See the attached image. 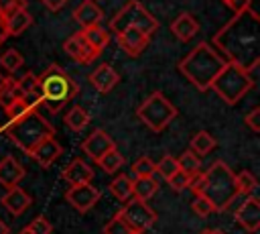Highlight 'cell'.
Here are the masks:
<instances>
[{
  "label": "cell",
  "instance_id": "obj_35",
  "mask_svg": "<svg viewBox=\"0 0 260 234\" xmlns=\"http://www.w3.org/2000/svg\"><path fill=\"white\" fill-rule=\"evenodd\" d=\"M14 100H20V94H18V87H16V79H12L10 77V81H8V85L0 92V106H10Z\"/></svg>",
  "mask_w": 260,
  "mask_h": 234
},
{
  "label": "cell",
  "instance_id": "obj_4",
  "mask_svg": "<svg viewBox=\"0 0 260 234\" xmlns=\"http://www.w3.org/2000/svg\"><path fill=\"white\" fill-rule=\"evenodd\" d=\"M4 132L8 134V138L26 155L32 153V149L47 136H55V128L53 124H49V120L45 116H41L37 110H28L26 114H22L16 120H8Z\"/></svg>",
  "mask_w": 260,
  "mask_h": 234
},
{
  "label": "cell",
  "instance_id": "obj_23",
  "mask_svg": "<svg viewBox=\"0 0 260 234\" xmlns=\"http://www.w3.org/2000/svg\"><path fill=\"white\" fill-rule=\"evenodd\" d=\"M79 33H81L83 41L89 45V49H91L95 55H100V53L108 47V43H110V33H108L104 26H100V24H95V26H87V28H81Z\"/></svg>",
  "mask_w": 260,
  "mask_h": 234
},
{
  "label": "cell",
  "instance_id": "obj_27",
  "mask_svg": "<svg viewBox=\"0 0 260 234\" xmlns=\"http://www.w3.org/2000/svg\"><path fill=\"white\" fill-rule=\"evenodd\" d=\"M110 193L120 201H128L132 197V179L128 175H116L110 183Z\"/></svg>",
  "mask_w": 260,
  "mask_h": 234
},
{
  "label": "cell",
  "instance_id": "obj_31",
  "mask_svg": "<svg viewBox=\"0 0 260 234\" xmlns=\"http://www.w3.org/2000/svg\"><path fill=\"white\" fill-rule=\"evenodd\" d=\"M154 175V161L148 157H140L136 159V163L132 165V173L130 179H138V177H152Z\"/></svg>",
  "mask_w": 260,
  "mask_h": 234
},
{
  "label": "cell",
  "instance_id": "obj_22",
  "mask_svg": "<svg viewBox=\"0 0 260 234\" xmlns=\"http://www.w3.org/2000/svg\"><path fill=\"white\" fill-rule=\"evenodd\" d=\"M4 20V26H6V33H8V37L12 35V37H18V35H22L30 24H32V14L26 10V8H18V10H14V12H10L6 18H2Z\"/></svg>",
  "mask_w": 260,
  "mask_h": 234
},
{
  "label": "cell",
  "instance_id": "obj_30",
  "mask_svg": "<svg viewBox=\"0 0 260 234\" xmlns=\"http://www.w3.org/2000/svg\"><path fill=\"white\" fill-rule=\"evenodd\" d=\"M177 165H179V171H183V173H187V175H193V173L199 171L201 161H199V157H197L193 151H185V153L177 159Z\"/></svg>",
  "mask_w": 260,
  "mask_h": 234
},
{
  "label": "cell",
  "instance_id": "obj_13",
  "mask_svg": "<svg viewBox=\"0 0 260 234\" xmlns=\"http://www.w3.org/2000/svg\"><path fill=\"white\" fill-rule=\"evenodd\" d=\"M116 41H118V45H120V49L124 53H128L130 57H138L148 47L150 37H146L138 28H126L120 35H116Z\"/></svg>",
  "mask_w": 260,
  "mask_h": 234
},
{
  "label": "cell",
  "instance_id": "obj_24",
  "mask_svg": "<svg viewBox=\"0 0 260 234\" xmlns=\"http://www.w3.org/2000/svg\"><path fill=\"white\" fill-rule=\"evenodd\" d=\"M158 189V183L154 181V177H138L132 179V197L148 201Z\"/></svg>",
  "mask_w": 260,
  "mask_h": 234
},
{
  "label": "cell",
  "instance_id": "obj_19",
  "mask_svg": "<svg viewBox=\"0 0 260 234\" xmlns=\"http://www.w3.org/2000/svg\"><path fill=\"white\" fill-rule=\"evenodd\" d=\"M24 179V167L14 157H4L0 161V185L6 189L16 187Z\"/></svg>",
  "mask_w": 260,
  "mask_h": 234
},
{
  "label": "cell",
  "instance_id": "obj_7",
  "mask_svg": "<svg viewBox=\"0 0 260 234\" xmlns=\"http://www.w3.org/2000/svg\"><path fill=\"white\" fill-rule=\"evenodd\" d=\"M126 28H138L140 33H144L146 37L154 35L158 28V20L142 6V2L138 0H130L126 2L110 20V31L114 35H120Z\"/></svg>",
  "mask_w": 260,
  "mask_h": 234
},
{
  "label": "cell",
  "instance_id": "obj_34",
  "mask_svg": "<svg viewBox=\"0 0 260 234\" xmlns=\"http://www.w3.org/2000/svg\"><path fill=\"white\" fill-rule=\"evenodd\" d=\"M191 208H193V212H195L197 216H201V218H205V216H209V214H215L213 203H211L207 197H203V195H195L193 201H191Z\"/></svg>",
  "mask_w": 260,
  "mask_h": 234
},
{
  "label": "cell",
  "instance_id": "obj_52",
  "mask_svg": "<svg viewBox=\"0 0 260 234\" xmlns=\"http://www.w3.org/2000/svg\"><path fill=\"white\" fill-rule=\"evenodd\" d=\"M93 2H95V0H93Z\"/></svg>",
  "mask_w": 260,
  "mask_h": 234
},
{
  "label": "cell",
  "instance_id": "obj_20",
  "mask_svg": "<svg viewBox=\"0 0 260 234\" xmlns=\"http://www.w3.org/2000/svg\"><path fill=\"white\" fill-rule=\"evenodd\" d=\"M61 177L69 183V185H81V183H91L93 179V171L91 167L81 161V159H73L61 173Z\"/></svg>",
  "mask_w": 260,
  "mask_h": 234
},
{
  "label": "cell",
  "instance_id": "obj_44",
  "mask_svg": "<svg viewBox=\"0 0 260 234\" xmlns=\"http://www.w3.org/2000/svg\"><path fill=\"white\" fill-rule=\"evenodd\" d=\"M225 4L234 14H240L250 8V0H225Z\"/></svg>",
  "mask_w": 260,
  "mask_h": 234
},
{
  "label": "cell",
  "instance_id": "obj_53",
  "mask_svg": "<svg viewBox=\"0 0 260 234\" xmlns=\"http://www.w3.org/2000/svg\"><path fill=\"white\" fill-rule=\"evenodd\" d=\"M223 2H225V0H223Z\"/></svg>",
  "mask_w": 260,
  "mask_h": 234
},
{
  "label": "cell",
  "instance_id": "obj_46",
  "mask_svg": "<svg viewBox=\"0 0 260 234\" xmlns=\"http://www.w3.org/2000/svg\"><path fill=\"white\" fill-rule=\"evenodd\" d=\"M6 37H8V33H6V26H4V20L0 18V45L6 41Z\"/></svg>",
  "mask_w": 260,
  "mask_h": 234
},
{
  "label": "cell",
  "instance_id": "obj_42",
  "mask_svg": "<svg viewBox=\"0 0 260 234\" xmlns=\"http://www.w3.org/2000/svg\"><path fill=\"white\" fill-rule=\"evenodd\" d=\"M244 122L254 130V132H260V108H252L246 116H244Z\"/></svg>",
  "mask_w": 260,
  "mask_h": 234
},
{
  "label": "cell",
  "instance_id": "obj_9",
  "mask_svg": "<svg viewBox=\"0 0 260 234\" xmlns=\"http://www.w3.org/2000/svg\"><path fill=\"white\" fill-rule=\"evenodd\" d=\"M118 216L128 224V228L132 232H146L154 222H156V212L142 199H136V197H130L124 208L118 212Z\"/></svg>",
  "mask_w": 260,
  "mask_h": 234
},
{
  "label": "cell",
  "instance_id": "obj_15",
  "mask_svg": "<svg viewBox=\"0 0 260 234\" xmlns=\"http://www.w3.org/2000/svg\"><path fill=\"white\" fill-rule=\"evenodd\" d=\"M61 153H63V149H61V144L55 140V136H47V138H43V140L32 149L30 157H32L41 167H51V165L61 157Z\"/></svg>",
  "mask_w": 260,
  "mask_h": 234
},
{
  "label": "cell",
  "instance_id": "obj_18",
  "mask_svg": "<svg viewBox=\"0 0 260 234\" xmlns=\"http://www.w3.org/2000/svg\"><path fill=\"white\" fill-rule=\"evenodd\" d=\"M32 203V197L22 189V187H10L6 191V195L2 197V206L12 214V216H20L24 214Z\"/></svg>",
  "mask_w": 260,
  "mask_h": 234
},
{
  "label": "cell",
  "instance_id": "obj_51",
  "mask_svg": "<svg viewBox=\"0 0 260 234\" xmlns=\"http://www.w3.org/2000/svg\"><path fill=\"white\" fill-rule=\"evenodd\" d=\"M132 234H138V232H132Z\"/></svg>",
  "mask_w": 260,
  "mask_h": 234
},
{
  "label": "cell",
  "instance_id": "obj_14",
  "mask_svg": "<svg viewBox=\"0 0 260 234\" xmlns=\"http://www.w3.org/2000/svg\"><path fill=\"white\" fill-rule=\"evenodd\" d=\"M63 51H65L73 61H77V63H81V65L91 63V61L98 57V55L89 49V45L83 41V37H81L79 31L65 39V43H63Z\"/></svg>",
  "mask_w": 260,
  "mask_h": 234
},
{
  "label": "cell",
  "instance_id": "obj_32",
  "mask_svg": "<svg viewBox=\"0 0 260 234\" xmlns=\"http://www.w3.org/2000/svg\"><path fill=\"white\" fill-rule=\"evenodd\" d=\"M175 171H179V165H177V159H175L173 155H165V157H160L158 163H154V173H158L165 181H167Z\"/></svg>",
  "mask_w": 260,
  "mask_h": 234
},
{
  "label": "cell",
  "instance_id": "obj_45",
  "mask_svg": "<svg viewBox=\"0 0 260 234\" xmlns=\"http://www.w3.org/2000/svg\"><path fill=\"white\" fill-rule=\"evenodd\" d=\"M41 2H43L51 12H59V10H61L69 0H41Z\"/></svg>",
  "mask_w": 260,
  "mask_h": 234
},
{
  "label": "cell",
  "instance_id": "obj_47",
  "mask_svg": "<svg viewBox=\"0 0 260 234\" xmlns=\"http://www.w3.org/2000/svg\"><path fill=\"white\" fill-rule=\"evenodd\" d=\"M0 234H10V228L2 218H0Z\"/></svg>",
  "mask_w": 260,
  "mask_h": 234
},
{
  "label": "cell",
  "instance_id": "obj_2",
  "mask_svg": "<svg viewBox=\"0 0 260 234\" xmlns=\"http://www.w3.org/2000/svg\"><path fill=\"white\" fill-rule=\"evenodd\" d=\"M223 65L225 59L207 41H201L179 61L177 67L199 92H207Z\"/></svg>",
  "mask_w": 260,
  "mask_h": 234
},
{
  "label": "cell",
  "instance_id": "obj_48",
  "mask_svg": "<svg viewBox=\"0 0 260 234\" xmlns=\"http://www.w3.org/2000/svg\"><path fill=\"white\" fill-rule=\"evenodd\" d=\"M8 81H10V77H6V75H2V73H0V92L8 85Z\"/></svg>",
  "mask_w": 260,
  "mask_h": 234
},
{
  "label": "cell",
  "instance_id": "obj_1",
  "mask_svg": "<svg viewBox=\"0 0 260 234\" xmlns=\"http://www.w3.org/2000/svg\"><path fill=\"white\" fill-rule=\"evenodd\" d=\"M213 43L228 63H234L252 75L260 63V18L256 10L250 6L248 10L234 14V18L213 35Z\"/></svg>",
  "mask_w": 260,
  "mask_h": 234
},
{
  "label": "cell",
  "instance_id": "obj_43",
  "mask_svg": "<svg viewBox=\"0 0 260 234\" xmlns=\"http://www.w3.org/2000/svg\"><path fill=\"white\" fill-rule=\"evenodd\" d=\"M201 185H203V173L197 171V173H193V175L189 177V185H187V189H191L193 195H199V193H201Z\"/></svg>",
  "mask_w": 260,
  "mask_h": 234
},
{
  "label": "cell",
  "instance_id": "obj_12",
  "mask_svg": "<svg viewBox=\"0 0 260 234\" xmlns=\"http://www.w3.org/2000/svg\"><path fill=\"white\" fill-rule=\"evenodd\" d=\"M81 149H83V153H85L89 159L98 161V159H100L102 155H106L108 151L116 149V142L112 140V136H110L106 130L98 128V130H93V132L81 142Z\"/></svg>",
  "mask_w": 260,
  "mask_h": 234
},
{
  "label": "cell",
  "instance_id": "obj_5",
  "mask_svg": "<svg viewBox=\"0 0 260 234\" xmlns=\"http://www.w3.org/2000/svg\"><path fill=\"white\" fill-rule=\"evenodd\" d=\"M199 195L207 197L213 203L215 212H225L232 206V201L240 195L236 189L234 173L223 161H215L203 173V185Z\"/></svg>",
  "mask_w": 260,
  "mask_h": 234
},
{
  "label": "cell",
  "instance_id": "obj_39",
  "mask_svg": "<svg viewBox=\"0 0 260 234\" xmlns=\"http://www.w3.org/2000/svg\"><path fill=\"white\" fill-rule=\"evenodd\" d=\"M189 177H191V175H187V173H183V171H175V173L167 179V183H169V187H171L173 191H183V189H187V185H189Z\"/></svg>",
  "mask_w": 260,
  "mask_h": 234
},
{
  "label": "cell",
  "instance_id": "obj_21",
  "mask_svg": "<svg viewBox=\"0 0 260 234\" xmlns=\"http://www.w3.org/2000/svg\"><path fill=\"white\" fill-rule=\"evenodd\" d=\"M171 33H173L181 43H187V41H191V39L199 33V22H197L189 12H181V14L171 22Z\"/></svg>",
  "mask_w": 260,
  "mask_h": 234
},
{
  "label": "cell",
  "instance_id": "obj_36",
  "mask_svg": "<svg viewBox=\"0 0 260 234\" xmlns=\"http://www.w3.org/2000/svg\"><path fill=\"white\" fill-rule=\"evenodd\" d=\"M104 234H132V230H130L128 224L116 214V216L104 226Z\"/></svg>",
  "mask_w": 260,
  "mask_h": 234
},
{
  "label": "cell",
  "instance_id": "obj_6",
  "mask_svg": "<svg viewBox=\"0 0 260 234\" xmlns=\"http://www.w3.org/2000/svg\"><path fill=\"white\" fill-rule=\"evenodd\" d=\"M252 87H254V75L225 61V65L221 67V71L217 73L209 90H213L228 106H236Z\"/></svg>",
  "mask_w": 260,
  "mask_h": 234
},
{
  "label": "cell",
  "instance_id": "obj_26",
  "mask_svg": "<svg viewBox=\"0 0 260 234\" xmlns=\"http://www.w3.org/2000/svg\"><path fill=\"white\" fill-rule=\"evenodd\" d=\"M215 144H217V140H215L209 132L199 130L197 134H193V138H191V149H189V151H193L197 157H203V155L211 153V151L215 149Z\"/></svg>",
  "mask_w": 260,
  "mask_h": 234
},
{
  "label": "cell",
  "instance_id": "obj_33",
  "mask_svg": "<svg viewBox=\"0 0 260 234\" xmlns=\"http://www.w3.org/2000/svg\"><path fill=\"white\" fill-rule=\"evenodd\" d=\"M22 63H24V59H22V55H20L16 49H8V51L0 57V65H2L8 73H16V69H20Z\"/></svg>",
  "mask_w": 260,
  "mask_h": 234
},
{
  "label": "cell",
  "instance_id": "obj_25",
  "mask_svg": "<svg viewBox=\"0 0 260 234\" xmlns=\"http://www.w3.org/2000/svg\"><path fill=\"white\" fill-rule=\"evenodd\" d=\"M65 124L73 130V132H81L87 124H89V114L85 108L81 106H71L65 114Z\"/></svg>",
  "mask_w": 260,
  "mask_h": 234
},
{
  "label": "cell",
  "instance_id": "obj_38",
  "mask_svg": "<svg viewBox=\"0 0 260 234\" xmlns=\"http://www.w3.org/2000/svg\"><path fill=\"white\" fill-rule=\"evenodd\" d=\"M37 75H32V73H24L20 79H16V87H18V94H20V100H22V96L24 94H28V92H32V90H37Z\"/></svg>",
  "mask_w": 260,
  "mask_h": 234
},
{
  "label": "cell",
  "instance_id": "obj_50",
  "mask_svg": "<svg viewBox=\"0 0 260 234\" xmlns=\"http://www.w3.org/2000/svg\"><path fill=\"white\" fill-rule=\"evenodd\" d=\"M18 234H30V232H28V230H26V228H24V230H20V232H18Z\"/></svg>",
  "mask_w": 260,
  "mask_h": 234
},
{
  "label": "cell",
  "instance_id": "obj_3",
  "mask_svg": "<svg viewBox=\"0 0 260 234\" xmlns=\"http://www.w3.org/2000/svg\"><path fill=\"white\" fill-rule=\"evenodd\" d=\"M37 83H39L41 104L51 114H57L61 108H65L77 96V92H79V87L73 81V77L63 67H59L57 63L49 65L37 77Z\"/></svg>",
  "mask_w": 260,
  "mask_h": 234
},
{
  "label": "cell",
  "instance_id": "obj_17",
  "mask_svg": "<svg viewBox=\"0 0 260 234\" xmlns=\"http://www.w3.org/2000/svg\"><path fill=\"white\" fill-rule=\"evenodd\" d=\"M104 18V10L93 2V0H83L81 4H77V8L73 10V20L81 26V28H87V26H95L100 24Z\"/></svg>",
  "mask_w": 260,
  "mask_h": 234
},
{
  "label": "cell",
  "instance_id": "obj_28",
  "mask_svg": "<svg viewBox=\"0 0 260 234\" xmlns=\"http://www.w3.org/2000/svg\"><path fill=\"white\" fill-rule=\"evenodd\" d=\"M95 163H98L106 173H112V175H114V173L124 165V157H122V153H120L118 149H112V151H108L106 155H102Z\"/></svg>",
  "mask_w": 260,
  "mask_h": 234
},
{
  "label": "cell",
  "instance_id": "obj_16",
  "mask_svg": "<svg viewBox=\"0 0 260 234\" xmlns=\"http://www.w3.org/2000/svg\"><path fill=\"white\" fill-rule=\"evenodd\" d=\"M118 81H120L118 71H116L112 65H108V63L98 65V69H93V71L89 73V83H91L100 94L112 92Z\"/></svg>",
  "mask_w": 260,
  "mask_h": 234
},
{
  "label": "cell",
  "instance_id": "obj_40",
  "mask_svg": "<svg viewBox=\"0 0 260 234\" xmlns=\"http://www.w3.org/2000/svg\"><path fill=\"white\" fill-rule=\"evenodd\" d=\"M4 110H6V116H8V120H16V118H20L22 114H26L30 108H28V106H26L22 100H14V102H12L10 106H6Z\"/></svg>",
  "mask_w": 260,
  "mask_h": 234
},
{
  "label": "cell",
  "instance_id": "obj_49",
  "mask_svg": "<svg viewBox=\"0 0 260 234\" xmlns=\"http://www.w3.org/2000/svg\"><path fill=\"white\" fill-rule=\"evenodd\" d=\"M199 234H225V232H221V230H217V228H207V230H203V232H199Z\"/></svg>",
  "mask_w": 260,
  "mask_h": 234
},
{
  "label": "cell",
  "instance_id": "obj_10",
  "mask_svg": "<svg viewBox=\"0 0 260 234\" xmlns=\"http://www.w3.org/2000/svg\"><path fill=\"white\" fill-rule=\"evenodd\" d=\"M100 189L93 187L91 183H81V185H71L65 191V199L69 201V206L81 214L89 212L98 201H100Z\"/></svg>",
  "mask_w": 260,
  "mask_h": 234
},
{
  "label": "cell",
  "instance_id": "obj_41",
  "mask_svg": "<svg viewBox=\"0 0 260 234\" xmlns=\"http://www.w3.org/2000/svg\"><path fill=\"white\" fill-rule=\"evenodd\" d=\"M18 8H26V0H0V18H6Z\"/></svg>",
  "mask_w": 260,
  "mask_h": 234
},
{
  "label": "cell",
  "instance_id": "obj_37",
  "mask_svg": "<svg viewBox=\"0 0 260 234\" xmlns=\"http://www.w3.org/2000/svg\"><path fill=\"white\" fill-rule=\"evenodd\" d=\"M26 230H28L30 234H51V232H53V226H51L49 218L37 216V218L26 226Z\"/></svg>",
  "mask_w": 260,
  "mask_h": 234
},
{
  "label": "cell",
  "instance_id": "obj_11",
  "mask_svg": "<svg viewBox=\"0 0 260 234\" xmlns=\"http://www.w3.org/2000/svg\"><path fill=\"white\" fill-rule=\"evenodd\" d=\"M234 220L246 232H250V234L258 232V228H260V201H258V197H254V195L244 197V201L234 212Z\"/></svg>",
  "mask_w": 260,
  "mask_h": 234
},
{
  "label": "cell",
  "instance_id": "obj_29",
  "mask_svg": "<svg viewBox=\"0 0 260 234\" xmlns=\"http://www.w3.org/2000/svg\"><path fill=\"white\" fill-rule=\"evenodd\" d=\"M234 179H236V189H238V193H242V195H252V191L258 187L256 177H254L252 171H248V169L236 173Z\"/></svg>",
  "mask_w": 260,
  "mask_h": 234
},
{
  "label": "cell",
  "instance_id": "obj_8",
  "mask_svg": "<svg viewBox=\"0 0 260 234\" xmlns=\"http://www.w3.org/2000/svg\"><path fill=\"white\" fill-rule=\"evenodd\" d=\"M136 116L152 132H162L171 120L177 116V108L162 96V92H152L136 110Z\"/></svg>",
  "mask_w": 260,
  "mask_h": 234
}]
</instances>
